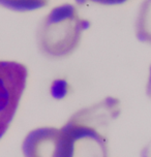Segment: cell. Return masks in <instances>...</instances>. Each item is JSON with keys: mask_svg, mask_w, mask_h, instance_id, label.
Listing matches in <instances>:
<instances>
[{"mask_svg": "<svg viewBox=\"0 0 151 157\" xmlns=\"http://www.w3.org/2000/svg\"><path fill=\"white\" fill-rule=\"evenodd\" d=\"M27 67L16 61H0V139L10 127L27 83Z\"/></svg>", "mask_w": 151, "mask_h": 157, "instance_id": "cell-2", "label": "cell"}, {"mask_svg": "<svg viewBox=\"0 0 151 157\" xmlns=\"http://www.w3.org/2000/svg\"><path fill=\"white\" fill-rule=\"evenodd\" d=\"M24 157H76L74 133L66 127H41L30 131L22 145Z\"/></svg>", "mask_w": 151, "mask_h": 157, "instance_id": "cell-3", "label": "cell"}, {"mask_svg": "<svg viewBox=\"0 0 151 157\" xmlns=\"http://www.w3.org/2000/svg\"><path fill=\"white\" fill-rule=\"evenodd\" d=\"M49 0H0V5L15 12H31L48 4Z\"/></svg>", "mask_w": 151, "mask_h": 157, "instance_id": "cell-5", "label": "cell"}, {"mask_svg": "<svg viewBox=\"0 0 151 157\" xmlns=\"http://www.w3.org/2000/svg\"><path fill=\"white\" fill-rule=\"evenodd\" d=\"M76 3L82 5L86 2H94V3H99L103 5H118L126 2L127 0H75Z\"/></svg>", "mask_w": 151, "mask_h": 157, "instance_id": "cell-6", "label": "cell"}, {"mask_svg": "<svg viewBox=\"0 0 151 157\" xmlns=\"http://www.w3.org/2000/svg\"><path fill=\"white\" fill-rule=\"evenodd\" d=\"M147 95L151 98V66H150V71H149V77H148V83H147Z\"/></svg>", "mask_w": 151, "mask_h": 157, "instance_id": "cell-7", "label": "cell"}, {"mask_svg": "<svg viewBox=\"0 0 151 157\" xmlns=\"http://www.w3.org/2000/svg\"><path fill=\"white\" fill-rule=\"evenodd\" d=\"M136 35L140 41L151 44V0H143L136 19Z\"/></svg>", "mask_w": 151, "mask_h": 157, "instance_id": "cell-4", "label": "cell"}, {"mask_svg": "<svg viewBox=\"0 0 151 157\" xmlns=\"http://www.w3.org/2000/svg\"><path fill=\"white\" fill-rule=\"evenodd\" d=\"M90 22L79 15L77 7L64 3L54 7L41 23L36 34L40 51L46 57L60 59L72 55L79 47Z\"/></svg>", "mask_w": 151, "mask_h": 157, "instance_id": "cell-1", "label": "cell"}]
</instances>
